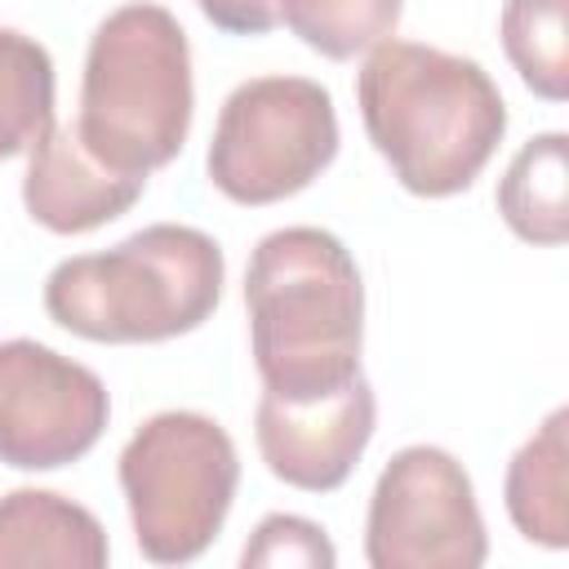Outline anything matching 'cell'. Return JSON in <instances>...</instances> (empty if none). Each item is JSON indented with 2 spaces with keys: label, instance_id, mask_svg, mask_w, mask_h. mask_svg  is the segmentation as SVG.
Here are the masks:
<instances>
[{
  "label": "cell",
  "instance_id": "13",
  "mask_svg": "<svg viewBox=\"0 0 569 569\" xmlns=\"http://www.w3.org/2000/svg\"><path fill=\"white\" fill-rule=\"evenodd\" d=\"M502 222L529 244H565L569 236V138L560 129L529 138L502 182H498Z\"/></svg>",
  "mask_w": 569,
  "mask_h": 569
},
{
  "label": "cell",
  "instance_id": "6",
  "mask_svg": "<svg viewBox=\"0 0 569 569\" xmlns=\"http://www.w3.org/2000/svg\"><path fill=\"white\" fill-rule=\"evenodd\" d=\"M338 156V111L320 80L258 76L227 93L213 142L209 182L236 204H276L311 187Z\"/></svg>",
  "mask_w": 569,
  "mask_h": 569
},
{
  "label": "cell",
  "instance_id": "5",
  "mask_svg": "<svg viewBox=\"0 0 569 569\" xmlns=\"http://www.w3.org/2000/svg\"><path fill=\"white\" fill-rule=\"evenodd\" d=\"M240 485L231 436L191 409L147 418L120 449V489L138 551L156 565H187L218 538Z\"/></svg>",
  "mask_w": 569,
  "mask_h": 569
},
{
  "label": "cell",
  "instance_id": "18",
  "mask_svg": "<svg viewBox=\"0 0 569 569\" xmlns=\"http://www.w3.org/2000/svg\"><path fill=\"white\" fill-rule=\"evenodd\" d=\"M196 4L227 36H267L280 22L276 0H196Z\"/></svg>",
  "mask_w": 569,
  "mask_h": 569
},
{
  "label": "cell",
  "instance_id": "15",
  "mask_svg": "<svg viewBox=\"0 0 569 569\" xmlns=\"http://www.w3.org/2000/svg\"><path fill=\"white\" fill-rule=\"evenodd\" d=\"M502 49L520 80L547 98L569 93V0H507L498 18Z\"/></svg>",
  "mask_w": 569,
  "mask_h": 569
},
{
  "label": "cell",
  "instance_id": "17",
  "mask_svg": "<svg viewBox=\"0 0 569 569\" xmlns=\"http://www.w3.org/2000/svg\"><path fill=\"white\" fill-rule=\"evenodd\" d=\"M240 565L244 569H280V565L284 569H293V565L298 569H333L338 551L316 520L276 511L253 529V538L240 551Z\"/></svg>",
  "mask_w": 569,
  "mask_h": 569
},
{
  "label": "cell",
  "instance_id": "10",
  "mask_svg": "<svg viewBox=\"0 0 569 569\" xmlns=\"http://www.w3.org/2000/svg\"><path fill=\"white\" fill-rule=\"evenodd\" d=\"M147 178L120 173L107 160H98L76 120L49 124L31 151H27V178H22V204L27 213L53 231V236H80L102 222H116L133 209Z\"/></svg>",
  "mask_w": 569,
  "mask_h": 569
},
{
  "label": "cell",
  "instance_id": "3",
  "mask_svg": "<svg viewBox=\"0 0 569 569\" xmlns=\"http://www.w3.org/2000/svg\"><path fill=\"white\" fill-rule=\"evenodd\" d=\"M222 276L213 236L156 222L107 253L62 258L44 280V311L89 342H169L213 316Z\"/></svg>",
  "mask_w": 569,
  "mask_h": 569
},
{
  "label": "cell",
  "instance_id": "1",
  "mask_svg": "<svg viewBox=\"0 0 569 569\" xmlns=\"http://www.w3.org/2000/svg\"><path fill=\"white\" fill-rule=\"evenodd\" d=\"M356 102L396 182L427 200L467 191L507 133V102L489 71L436 44H373L356 76Z\"/></svg>",
  "mask_w": 569,
  "mask_h": 569
},
{
  "label": "cell",
  "instance_id": "7",
  "mask_svg": "<svg viewBox=\"0 0 569 569\" xmlns=\"http://www.w3.org/2000/svg\"><path fill=\"white\" fill-rule=\"evenodd\" d=\"M485 556L489 533L462 462L436 445L391 453L369 493L365 560L373 569H480Z\"/></svg>",
  "mask_w": 569,
  "mask_h": 569
},
{
  "label": "cell",
  "instance_id": "14",
  "mask_svg": "<svg viewBox=\"0 0 569 569\" xmlns=\"http://www.w3.org/2000/svg\"><path fill=\"white\" fill-rule=\"evenodd\" d=\"M53 124V58L40 40L0 27V160L31 151Z\"/></svg>",
  "mask_w": 569,
  "mask_h": 569
},
{
  "label": "cell",
  "instance_id": "4",
  "mask_svg": "<svg viewBox=\"0 0 569 569\" xmlns=\"http://www.w3.org/2000/svg\"><path fill=\"white\" fill-rule=\"evenodd\" d=\"M191 49L182 22L151 0L120 4L89 40L76 129L84 147L120 173L147 178L169 164L191 133Z\"/></svg>",
  "mask_w": 569,
  "mask_h": 569
},
{
  "label": "cell",
  "instance_id": "2",
  "mask_svg": "<svg viewBox=\"0 0 569 569\" xmlns=\"http://www.w3.org/2000/svg\"><path fill=\"white\" fill-rule=\"evenodd\" d=\"M249 347L271 396L311 400L360 373L365 284L333 231L280 227L258 240L244 271Z\"/></svg>",
  "mask_w": 569,
  "mask_h": 569
},
{
  "label": "cell",
  "instance_id": "9",
  "mask_svg": "<svg viewBox=\"0 0 569 569\" xmlns=\"http://www.w3.org/2000/svg\"><path fill=\"white\" fill-rule=\"evenodd\" d=\"M373 387L365 382V373H356L347 387L311 400L262 391L253 409V440L276 480L307 493H329L356 471L360 453L373 440Z\"/></svg>",
  "mask_w": 569,
  "mask_h": 569
},
{
  "label": "cell",
  "instance_id": "8",
  "mask_svg": "<svg viewBox=\"0 0 569 569\" xmlns=\"http://www.w3.org/2000/svg\"><path fill=\"white\" fill-rule=\"evenodd\" d=\"M111 418L102 378L31 338L0 342V462L58 471L84 458Z\"/></svg>",
  "mask_w": 569,
  "mask_h": 569
},
{
  "label": "cell",
  "instance_id": "11",
  "mask_svg": "<svg viewBox=\"0 0 569 569\" xmlns=\"http://www.w3.org/2000/svg\"><path fill=\"white\" fill-rule=\"evenodd\" d=\"M111 556L98 516L53 489H13L0 498V569L62 565L102 569Z\"/></svg>",
  "mask_w": 569,
  "mask_h": 569
},
{
  "label": "cell",
  "instance_id": "12",
  "mask_svg": "<svg viewBox=\"0 0 569 569\" xmlns=\"http://www.w3.org/2000/svg\"><path fill=\"white\" fill-rule=\"evenodd\" d=\"M569 409H551L547 422L507 462L502 498L511 525L538 547H569Z\"/></svg>",
  "mask_w": 569,
  "mask_h": 569
},
{
  "label": "cell",
  "instance_id": "16",
  "mask_svg": "<svg viewBox=\"0 0 569 569\" xmlns=\"http://www.w3.org/2000/svg\"><path fill=\"white\" fill-rule=\"evenodd\" d=\"M276 9L307 49L347 62L396 36L405 0H276Z\"/></svg>",
  "mask_w": 569,
  "mask_h": 569
}]
</instances>
